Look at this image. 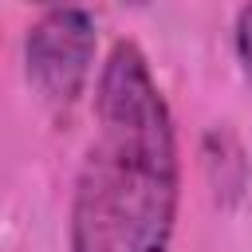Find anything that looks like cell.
Listing matches in <instances>:
<instances>
[{
  "label": "cell",
  "instance_id": "obj_1",
  "mask_svg": "<svg viewBox=\"0 0 252 252\" xmlns=\"http://www.w3.org/2000/svg\"><path fill=\"white\" fill-rule=\"evenodd\" d=\"M122 252H169L181 209L173 110L134 39H118L94 83V142L83 161Z\"/></svg>",
  "mask_w": 252,
  "mask_h": 252
},
{
  "label": "cell",
  "instance_id": "obj_2",
  "mask_svg": "<svg viewBox=\"0 0 252 252\" xmlns=\"http://www.w3.org/2000/svg\"><path fill=\"white\" fill-rule=\"evenodd\" d=\"M98 24L83 4L43 8L24 32V79L51 118H71L94 75Z\"/></svg>",
  "mask_w": 252,
  "mask_h": 252
},
{
  "label": "cell",
  "instance_id": "obj_4",
  "mask_svg": "<svg viewBox=\"0 0 252 252\" xmlns=\"http://www.w3.org/2000/svg\"><path fill=\"white\" fill-rule=\"evenodd\" d=\"M205 173L220 205H232L248 185V161L232 130H209L205 138Z\"/></svg>",
  "mask_w": 252,
  "mask_h": 252
},
{
  "label": "cell",
  "instance_id": "obj_3",
  "mask_svg": "<svg viewBox=\"0 0 252 252\" xmlns=\"http://www.w3.org/2000/svg\"><path fill=\"white\" fill-rule=\"evenodd\" d=\"M71 252H122L87 169H79L75 201H71Z\"/></svg>",
  "mask_w": 252,
  "mask_h": 252
},
{
  "label": "cell",
  "instance_id": "obj_7",
  "mask_svg": "<svg viewBox=\"0 0 252 252\" xmlns=\"http://www.w3.org/2000/svg\"><path fill=\"white\" fill-rule=\"evenodd\" d=\"M118 4H130V8H142V4H150V0H118Z\"/></svg>",
  "mask_w": 252,
  "mask_h": 252
},
{
  "label": "cell",
  "instance_id": "obj_5",
  "mask_svg": "<svg viewBox=\"0 0 252 252\" xmlns=\"http://www.w3.org/2000/svg\"><path fill=\"white\" fill-rule=\"evenodd\" d=\"M232 51H236V67H240V79L252 94V0H244L236 8V20H232Z\"/></svg>",
  "mask_w": 252,
  "mask_h": 252
},
{
  "label": "cell",
  "instance_id": "obj_6",
  "mask_svg": "<svg viewBox=\"0 0 252 252\" xmlns=\"http://www.w3.org/2000/svg\"><path fill=\"white\" fill-rule=\"evenodd\" d=\"M24 4H35V8H63V4H79V0H24Z\"/></svg>",
  "mask_w": 252,
  "mask_h": 252
}]
</instances>
